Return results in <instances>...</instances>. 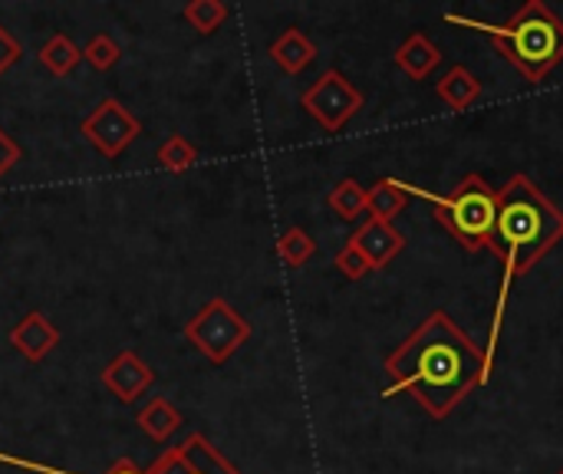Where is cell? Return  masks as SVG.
Returning a JSON list of instances; mask_svg holds the SVG:
<instances>
[{
	"label": "cell",
	"mask_w": 563,
	"mask_h": 474,
	"mask_svg": "<svg viewBox=\"0 0 563 474\" xmlns=\"http://www.w3.org/2000/svg\"><path fill=\"white\" fill-rule=\"evenodd\" d=\"M383 399L409 393L435 422H445L475 389L488 386L485 350L445 313L432 310L386 360Z\"/></svg>",
	"instance_id": "obj_1"
},
{
	"label": "cell",
	"mask_w": 563,
	"mask_h": 474,
	"mask_svg": "<svg viewBox=\"0 0 563 474\" xmlns=\"http://www.w3.org/2000/svg\"><path fill=\"white\" fill-rule=\"evenodd\" d=\"M563 241V211L525 175H511L505 188H498V221L488 241V251L501 261V290L492 313V333L485 343L488 376L495 370V353L501 340V323L508 310V294L518 277H525L538 261H544Z\"/></svg>",
	"instance_id": "obj_2"
},
{
	"label": "cell",
	"mask_w": 563,
	"mask_h": 474,
	"mask_svg": "<svg viewBox=\"0 0 563 474\" xmlns=\"http://www.w3.org/2000/svg\"><path fill=\"white\" fill-rule=\"evenodd\" d=\"M445 23L492 36L495 49L534 86L544 82L563 63V20L544 0H528L505 23H485L459 13H445Z\"/></svg>",
	"instance_id": "obj_3"
},
{
	"label": "cell",
	"mask_w": 563,
	"mask_h": 474,
	"mask_svg": "<svg viewBox=\"0 0 563 474\" xmlns=\"http://www.w3.org/2000/svg\"><path fill=\"white\" fill-rule=\"evenodd\" d=\"M406 195H419L432 205L435 221L455 238V244L468 254H478L488 247L498 221V191L482 175H465L449 195H432L422 188H412L402 181Z\"/></svg>",
	"instance_id": "obj_4"
},
{
	"label": "cell",
	"mask_w": 563,
	"mask_h": 474,
	"mask_svg": "<svg viewBox=\"0 0 563 474\" xmlns=\"http://www.w3.org/2000/svg\"><path fill=\"white\" fill-rule=\"evenodd\" d=\"M185 340L208 363L221 366L251 340V323L224 297H214L185 323Z\"/></svg>",
	"instance_id": "obj_5"
},
{
	"label": "cell",
	"mask_w": 563,
	"mask_h": 474,
	"mask_svg": "<svg viewBox=\"0 0 563 474\" xmlns=\"http://www.w3.org/2000/svg\"><path fill=\"white\" fill-rule=\"evenodd\" d=\"M300 106L313 115V122L323 132H340L363 106L366 96L353 86V79H346L340 69H327L303 96Z\"/></svg>",
	"instance_id": "obj_6"
},
{
	"label": "cell",
	"mask_w": 563,
	"mask_h": 474,
	"mask_svg": "<svg viewBox=\"0 0 563 474\" xmlns=\"http://www.w3.org/2000/svg\"><path fill=\"white\" fill-rule=\"evenodd\" d=\"M82 135L86 142L102 155V158H119L132 139H139L142 132V122L112 96H106L86 119H82Z\"/></svg>",
	"instance_id": "obj_7"
},
{
	"label": "cell",
	"mask_w": 563,
	"mask_h": 474,
	"mask_svg": "<svg viewBox=\"0 0 563 474\" xmlns=\"http://www.w3.org/2000/svg\"><path fill=\"white\" fill-rule=\"evenodd\" d=\"M145 474H241L205 436H188L185 445L168 449Z\"/></svg>",
	"instance_id": "obj_8"
},
{
	"label": "cell",
	"mask_w": 563,
	"mask_h": 474,
	"mask_svg": "<svg viewBox=\"0 0 563 474\" xmlns=\"http://www.w3.org/2000/svg\"><path fill=\"white\" fill-rule=\"evenodd\" d=\"M350 247H356L369 271H383L389 267L402 251H406V238L396 231V224H386V221H376V218H366L350 238H346Z\"/></svg>",
	"instance_id": "obj_9"
},
{
	"label": "cell",
	"mask_w": 563,
	"mask_h": 474,
	"mask_svg": "<svg viewBox=\"0 0 563 474\" xmlns=\"http://www.w3.org/2000/svg\"><path fill=\"white\" fill-rule=\"evenodd\" d=\"M152 383H155L152 366H148L139 353H132V350L119 353V356L102 370V386H106L119 403H135Z\"/></svg>",
	"instance_id": "obj_10"
},
{
	"label": "cell",
	"mask_w": 563,
	"mask_h": 474,
	"mask_svg": "<svg viewBox=\"0 0 563 474\" xmlns=\"http://www.w3.org/2000/svg\"><path fill=\"white\" fill-rule=\"evenodd\" d=\"M10 343H13L16 353H23V360L40 363V360H46V356L59 346V330H56L40 310H33V313H26V317L10 330Z\"/></svg>",
	"instance_id": "obj_11"
},
{
	"label": "cell",
	"mask_w": 563,
	"mask_h": 474,
	"mask_svg": "<svg viewBox=\"0 0 563 474\" xmlns=\"http://www.w3.org/2000/svg\"><path fill=\"white\" fill-rule=\"evenodd\" d=\"M393 59H396V66L409 76V79H416V82H426L429 76H432V69L442 63V49L426 36V33H409L402 43H399V49L393 53Z\"/></svg>",
	"instance_id": "obj_12"
},
{
	"label": "cell",
	"mask_w": 563,
	"mask_h": 474,
	"mask_svg": "<svg viewBox=\"0 0 563 474\" xmlns=\"http://www.w3.org/2000/svg\"><path fill=\"white\" fill-rule=\"evenodd\" d=\"M267 56H271L287 76H297V73H303V69L317 59V43H313L303 30L287 26V30L271 43Z\"/></svg>",
	"instance_id": "obj_13"
},
{
	"label": "cell",
	"mask_w": 563,
	"mask_h": 474,
	"mask_svg": "<svg viewBox=\"0 0 563 474\" xmlns=\"http://www.w3.org/2000/svg\"><path fill=\"white\" fill-rule=\"evenodd\" d=\"M435 92H439V99H442L449 109L465 112V109H472V106L478 102V96H482V79H478L468 66L455 63V66L435 82Z\"/></svg>",
	"instance_id": "obj_14"
},
{
	"label": "cell",
	"mask_w": 563,
	"mask_h": 474,
	"mask_svg": "<svg viewBox=\"0 0 563 474\" xmlns=\"http://www.w3.org/2000/svg\"><path fill=\"white\" fill-rule=\"evenodd\" d=\"M409 195L402 191V181L396 178H379L373 188H366V214L376 221L393 224L402 211H406Z\"/></svg>",
	"instance_id": "obj_15"
},
{
	"label": "cell",
	"mask_w": 563,
	"mask_h": 474,
	"mask_svg": "<svg viewBox=\"0 0 563 474\" xmlns=\"http://www.w3.org/2000/svg\"><path fill=\"white\" fill-rule=\"evenodd\" d=\"M139 429L152 439V442H168L178 429H181V412L165 399V396H155L142 412H139Z\"/></svg>",
	"instance_id": "obj_16"
},
{
	"label": "cell",
	"mask_w": 563,
	"mask_h": 474,
	"mask_svg": "<svg viewBox=\"0 0 563 474\" xmlns=\"http://www.w3.org/2000/svg\"><path fill=\"white\" fill-rule=\"evenodd\" d=\"M82 59V49L66 36V33H53L43 49H40V63L53 73V76H66L76 69V63Z\"/></svg>",
	"instance_id": "obj_17"
},
{
	"label": "cell",
	"mask_w": 563,
	"mask_h": 474,
	"mask_svg": "<svg viewBox=\"0 0 563 474\" xmlns=\"http://www.w3.org/2000/svg\"><path fill=\"white\" fill-rule=\"evenodd\" d=\"M330 211H336L343 221H360L366 214V188L356 178H343L333 185V191L327 195Z\"/></svg>",
	"instance_id": "obj_18"
},
{
	"label": "cell",
	"mask_w": 563,
	"mask_h": 474,
	"mask_svg": "<svg viewBox=\"0 0 563 474\" xmlns=\"http://www.w3.org/2000/svg\"><path fill=\"white\" fill-rule=\"evenodd\" d=\"M317 254V241L303 231V228H287L280 238H277V257L287 264V267H303L310 264Z\"/></svg>",
	"instance_id": "obj_19"
},
{
	"label": "cell",
	"mask_w": 563,
	"mask_h": 474,
	"mask_svg": "<svg viewBox=\"0 0 563 474\" xmlns=\"http://www.w3.org/2000/svg\"><path fill=\"white\" fill-rule=\"evenodd\" d=\"M181 16L198 30V33H214L228 20V7L221 0H191L181 7Z\"/></svg>",
	"instance_id": "obj_20"
},
{
	"label": "cell",
	"mask_w": 563,
	"mask_h": 474,
	"mask_svg": "<svg viewBox=\"0 0 563 474\" xmlns=\"http://www.w3.org/2000/svg\"><path fill=\"white\" fill-rule=\"evenodd\" d=\"M158 165L165 172H188L195 162H198V148L185 139V135H168L162 145H158Z\"/></svg>",
	"instance_id": "obj_21"
},
{
	"label": "cell",
	"mask_w": 563,
	"mask_h": 474,
	"mask_svg": "<svg viewBox=\"0 0 563 474\" xmlns=\"http://www.w3.org/2000/svg\"><path fill=\"white\" fill-rule=\"evenodd\" d=\"M122 56V46L109 36V33H96L86 46H82V59H89V66L96 69H112Z\"/></svg>",
	"instance_id": "obj_22"
},
{
	"label": "cell",
	"mask_w": 563,
	"mask_h": 474,
	"mask_svg": "<svg viewBox=\"0 0 563 474\" xmlns=\"http://www.w3.org/2000/svg\"><path fill=\"white\" fill-rule=\"evenodd\" d=\"M333 264H336V271H340L346 280H363V277L369 274L366 257H363L356 247H350V244H343V247H340V254L333 257Z\"/></svg>",
	"instance_id": "obj_23"
},
{
	"label": "cell",
	"mask_w": 563,
	"mask_h": 474,
	"mask_svg": "<svg viewBox=\"0 0 563 474\" xmlns=\"http://www.w3.org/2000/svg\"><path fill=\"white\" fill-rule=\"evenodd\" d=\"M0 462H7V465H20V469H30V472H46V474H73V472H59V469H46V465H33V462H20V459H7V455H0ZM106 474H145L142 469H135V462H129V459H119L112 469Z\"/></svg>",
	"instance_id": "obj_24"
},
{
	"label": "cell",
	"mask_w": 563,
	"mask_h": 474,
	"mask_svg": "<svg viewBox=\"0 0 563 474\" xmlns=\"http://www.w3.org/2000/svg\"><path fill=\"white\" fill-rule=\"evenodd\" d=\"M20 53H23V49H20V43L7 33V26H0V76H3V73L20 59Z\"/></svg>",
	"instance_id": "obj_25"
},
{
	"label": "cell",
	"mask_w": 563,
	"mask_h": 474,
	"mask_svg": "<svg viewBox=\"0 0 563 474\" xmlns=\"http://www.w3.org/2000/svg\"><path fill=\"white\" fill-rule=\"evenodd\" d=\"M16 162H20V145H16V142L0 129V178H3Z\"/></svg>",
	"instance_id": "obj_26"
},
{
	"label": "cell",
	"mask_w": 563,
	"mask_h": 474,
	"mask_svg": "<svg viewBox=\"0 0 563 474\" xmlns=\"http://www.w3.org/2000/svg\"><path fill=\"white\" fill-rule=\"evenodd\" d=\"M558 474H563V469H561V472H558Z\"/></svg>",
	"instance_id": "obj_27"
}]
</instances>
